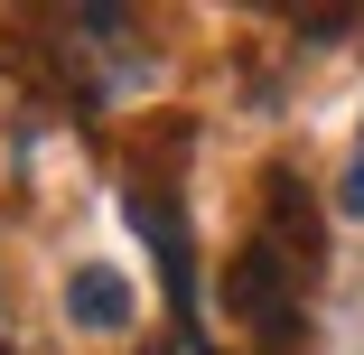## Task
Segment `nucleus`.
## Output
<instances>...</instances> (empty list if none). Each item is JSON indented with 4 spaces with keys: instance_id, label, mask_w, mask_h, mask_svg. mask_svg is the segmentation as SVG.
<instances>
[{
    "instance_id": "obj_2",
    "label": "nucleus",
    "mask_w": 364,
    "mask_h": 355,
    "mask_svg": "<svg viewBox=\"0 0 364 355\" xmlns=\"http://www.w3.org/2000/svg\"><path fill=\"white\" fill-rule=\"evenodd\" d=\"M65 318L75 327H131V280L103 271V262H85L75 280H65Z\"/></svg>"
},
{
    "instance_id": "obj_1",
    "label": "nucleus",
    "mask_w": 364,
    "mask_h": 355,
    "mask_svg": "<svg viewBox=\"0 0 364 355\" xmlns=\"http://www.w3.org/2000/svg\"><path fill=\"white\" fill-rule=\"evenodd\" d=\"M318 262H327V243H318V216H309V187L299 178H271V216H262V234L234 253V318H243V337L262 346V355H299V337H309V290H318Z\"/></svg>"
},
{
    "instance_id": "obj_3",
    "label": "nucleus",
    "mask_w": 364,
    "mask_h": 355,
    "mask_svg": "<svg viewBox=\"0 0 364 355\" xmlns=\"http://www.w3.org/2000/svg\"><path fill=\"white\" fill-rule=\"evenodd\" d=\"M336 196H346V216H364V140H355V169H346V187H336Z\"/></svg>"
}]
</instances>
